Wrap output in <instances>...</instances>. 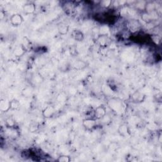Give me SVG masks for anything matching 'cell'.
<instances>
[{"mask_svg":"<svg viewBox=\"0 0 162 162\" xmlns=\"http://www.w3.org/2000/svg\"><path fill=\"white\" fill-rule=\"evenodd\" d=\"M10 23L12 26L18 27L21 25L23 22V18L19 13H15L10 17Z\"/></svg>","mask_w":162,"mask_h":162,"instance_id":"6da1fadb","label":"cell"},{"mask_svg":"<svg viewBox=\"0 0 162 162\" xmlns=\"http://www.w3.org/2000/svg\"><path fill=\"white\" fill-rule=\"evenodd\" d=\"M145 98H146V96L144 95L143 93L140 92L139 91H136L131 95V99H132L133 102L137 103L143 102Z\"/></svg>","mask_w":162,"mask_h":162,"instance_id":"5b68a950","label":"cell"},{"mask_svg":"<svg viewBox=\"0 0 162 162\" xmlns=\"http://www.w3.org/2000/svg\"><path fill=\"white\" fill-rule=\"evenodd\" d=\"M69 30V27L68 26L66 25L65 23H61L58 26V30L61 35H65L67 34Z\"/></svg>","mask_w":162,"mask_h":162,"instance_id":"9c48e42d","label":"cell"},{"mask_svg":"<svg viewBox=\"0 0 162 162\" xmlns=\"http://www.w3.org/2000/svg\"><path fill=\"white\" fill-rule=\"evenodd\" d=\"M72 37H73V38L75 40V41H81L83 40L84 36L82 32L80 30H74L72 31Z\"/></svg>","mask_w":162,"mask_h":162,"instance_id":"ba28073f","label":"cell"},{"mask_svg":"<svg viewBox=\"0 0 162 162\" xmlns=\"http://www.w3.org/2000/svg\"><path fill=\"white\" fill-rule=\"evenodd\" d=\"M55 113V110L54 107L51 106H48L43 110V115L44 117H45L46 119H50L51 117H52Z\"/></svg>","mask_w":162,"mask_h":162,"instance_id":"8992f818","label":"cell"},{"mask_svg":"<svg viewBox=\"0 0 162 162\" xmlns=\"http://www.w3.org/2000/svg\"><path fill=\"white\" fill-rule=\"evenodd\" d=\"M82 125H83L85 129L91 130L94 129L96 126V120L93 119L88 118L83 120V121H82Z\"/></svg>","mask_w":162,"mask_h":162,"instance_id":"3957f363","label":"cell"},{"mask_svg":"<svg viewBox=\"0 0 162 162\" xmlns=\"http://www.w3.org/2000/svg\"><path fill=\"white\" fill-rule=\"evenodd\" d=\"M26 51V50L25 47L23 45V44H19V45H17L13 50V54L15 57H22V55L25 54Z\"/></svg>","mask_w":162,"mask_h":162,"instance_id":"52a82bcc","label":"cell"},{"mask_svg":"<svg viewBox=\"0 0 162 162\" xmlns=\"http://www.w3.org/2000/svg\"><path fill=\"white\" fill-rule=\"evenodd\" d=\"M10 110H17L20 108V102L18 100H17L15 99H13L10 101Z\"/></svg>","mask_w":162,"mask_h":162,"instance_id":"4fadbf2b","label":"cell"},{"mask_svg":"<svg viewBox=\"0 0 162 162\" xmlns=\"http://www.w3.org/2000/svg\"><path fill=\"white\" fill-rule=\"evenodd\" d=\"M101 4L102 5V6H104V7H108L111 4H112V1H103L101 2Z\"/></svg>","mask_w":162,"mask_h":162,"instance_id":"e0dca14e","label":"cell"},{"mask_svg":"<svg viewBox=\"0 0 162 162\" xmlns=\"http://www.w3.org/2000/svg\"><path fill=\"white\" fill-rule=\"evenodd\" d=\"M36 5L32 2L27 3L23 6V10L26 14H32L36 10Z\"/></svg>","mask_w":162,"mask_h":162,"instance_id":"277c9868","label":"cell"},{"mask_svg":"<svg viewBox=\"0 0 162 162\" xmlns=\"http://www.w3.org/2000/svg\"><path fill=\"white\" fill-rule=\"evenodd\" d=\"M6 125L8 127L12 128V127H15V121L12 117H9V118L6 119Z\"/></svg>","mask_w":162,"mask_h":162,"instance_id":"5bb4252c","label":"cell"},{"mask_svg":"<svg viewBox=\"0 0 162 162\" xmlns=\"http://www.w3.org/2000/svg\"><path fill=\"white\" fill-rule=\"evenodd\" d=\"M71 160L70 158L66 155H61L60 157H58L57 161L59 162H68Z\"/></svg>","mask_w":162,"mask_h":162,"instance_id":"2e32d148","label":"cell"},{"mask_svg":"<svg viewBox=\"0 0 162 162\" xmlns=\"http://www.w3.org/2000/svg\"><path fill=\"white\" fill-rule=\"evenodd\" d=\"M0 110L2 112H8V110H10V101H7L6 100H1L0 103Z\"/></svg>","mask_w":162,"mask_h":162,"instance_id":"8fae6325","label":"cell"},{"mask_svg":"<svg viewBox=\"0 0 162 162\" xmlns=\"http://www.w3.org/2000/svg\"><path fill=\"white\" fill-rule=\"evenodd\" d=\"M142 19L144 22H146L147 23H149L152 21V18H151L150 14L147 12L143 13L142 15Z\"/></svg>","mask_w":162,"mask_h":162,"instance_id":"9a60e30c","label":"cell"},{"mask_svg":"<svg viewBox=\"0 0 162 162\" xmlns=\"http://www.w3.org/2000/svg\"><path fill=\"white\" fill-rule=\"evenodd\" d=\"M106 115V109L104 106H98L94 111V117L98 120H101Z\"/></svg>","mask_w":162,"mask_h":162,"instance_id":"7a4b0ae2","label":"cell"},{"mask_svg":"<svg viewBox=\"0 0 162 162\" xmlns=\"http://www.w3.org/2000/svg\"><path fill=\"white\" fill-rule=\"evenodd\" d=\"M119 132L121 136H125L129 134L128 127H127V125H125V124H122V125H121L119 127Z\"/></svg>","mask_w":162,"mask_h":162,"instance_id":"7c38bea8","label":"cell"},{"mask_svg":"<svg viewBox=\"0 0 162 162\" xmlns=\"http://www.w3.org/2000/svg\"><path fill=\"white\" fill-rule=\"evenodd\" d=\"M108 37L106 36V35H100L99 36L97 41L98 43L100 44L101 46H106L107 45L108 42Z\"/></svg>","mask_w":162,"mask_h":162,"instance_id":"30bf717a","label":"cell"}]
</instances>
